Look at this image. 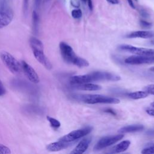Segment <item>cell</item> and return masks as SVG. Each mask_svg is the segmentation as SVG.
Returning <instances> with one entry per match:
<instances>
[{
    "mask_svg": "<svg viewBox=\"0 0 154 154\" xmlns=\"http://www.w3.org/2000/svg\"><path fill=\"white\" fill-rule=\"evenodd\" d=\"M120 76L116 74L107 72L97 71L85 75L73 76L70 78V83L73 85L101 81H117L120 80Z\"/></svg>",
    "mask_w": 154,
    "mask_h": 154,
    "instance_id": "1",
    "label": "cell"
},
{
    "mask_svg": "<svg viewBox=\"0 0 154 154\" xmlns=\"http://www.w3.org/2000/svg\"><path fill=\"white\" fill-rule=\"evenodd\" d=\"M60 54L64 61L72 64L78 67H84L89 66V63L85 59L78 56L72 48L65 42H60L59 45Z\"/></svg>",
    "mask_w": 154,
    "mask_h": 154,
    "instance_id": "2",
    "label": "cell"
},
{
    "mask_svg": "<svg viewBox=\"0 0 154 154\" xmlns=\"http://www.w3.org/2000/svg\"><path fill=\"white\" fill-rule=\"evenodd\" d=\"M29 45L35 59L47 69H51L52 65L44 54L42 42L35 37H32L29 39Z\"/></svg>",
    "mask_w": 154,
    "mask_h": 154,
    "instance_id": "3",
    "label": "cell"
},
{
    "mask_svg": "<svg viewBox=\"0 0 154 154\" xmlns=\"http://www.w3.org/2000/svg\"><path fill=\"white\" fill-rule=\"evenodd\" d=\"M79 99L83 102L88 104L96 103H109L117 104L120 100L116 97L106 96L101 94H83L79 96Z\"/></svg>",
    "mask_w": 154,
    "mask_h": 154,
    "instance_id": "4",
    "label": "cell"
},
{
    "mask_svg": "<svg viewBox=\"0 0 154 154\" xmlns=\"http://www.w3.org/2000/svg\"><path fill=\"white\" fill-rule=\"evenodd\" d=\"M0 58L4 65L13 73L16 74L21 72V64L10 53L6 51H2L0 52Z\"/></svg>",
    "mask_w": 154,
    "mask_h": 154,
    "instance_id": "5",
    "label": "cell"
},
{
    "mask_svg": "<svg viewBox=\"0 0 154 154\" xmlns=\"http://www.w3.org/2000/svg\"><path fill=\"white\" fill-rule=\"evenodd\" d=\"M93 128L91 126H86L82 129L75 130L69 132L60 138L59 140L67 143H72L75 140L81 138L90 134Z\"/></svg>",
    "mask_w": 154,
    "mask_h": 154,
    "instance_id": "6",
    "label": "cell"
},
{
    "mask_svg": "<svg viewBox=\"0 0 154 154\" xmlns=\"http://www.w3.org/2000/svg\"><path fill=\"white\" fill-rule=\"evenodd\" d=\"M14 16L12 9L5 5L4 1L0 5V28L8 25L13 20Z\"/></svg>",
    "mask_w": 154,
    "mask_h": 154,
    "instance_id": "7",
    "label": "cell"
},
{
    "mask_svg": "<svg viewBox=\"0 0 154 154\" xmlns=\"http://www.w3.org/2000/svg\"><path fill=\"white\" fill-rule=\"evenodd\" d=\"M118 49L122 51L130 52L137 55L154 56V49L144 48H139L130 45H121Z\"/></svg>",
    "mask_w": 154,
    "mask_h": 154,
    "instance_id": "8",
    "label": "cell"
},
{
    "mask_svg": "<svg viewBox=\"0 0 154 154\" xmlns=\"http://www.w3.org/2000/svg\"><path fill=\"white\" fill-rule=\"evenodd\" d=\"M124 137V135L123 134H120L118 135H109V136H106L101 138L95 144L94 147V150H101L102 149L106 148L108 146H110L120 140H122Z\"/></svg>",
    "mask_w": 154,
    "mask_h": 154,
    "instance_id": "9",
    "label": "cell"
},
{
    "mask_svg": "<svg viewBox=\"0 0 154 154\" xmlns=\"http://www.w3.org/2000/svg\"><path fill=\"white\" fill-rule=\"evenodd\" d=\"M125 62L131 65L152 64L154 63V56L132 55L126 58L125 60Z\"/></svg>",
    "mask_w": 154,
    "mask_h": 154,
    "instance_id": "10",
    "label": "cell"
},
{
    "mask_svg": "<svg viewBox=\"0 0 154 154\" xmlns=\"http://www.w3.org/2000/svg\"><path fill=\"white\" fill-rule=\"evenodd\" d=\"M22 69L23 70L25 76L32 83L37 84L39 82V77L35 70L27 63L22 61L21 63Z\"/></svg>",
    "mask_w": 154,
    "mask_h": 154,
    "instance_id": "11",
    "label": "cell"
},
{
    "mask_svg": "<svg viewBox=\"0 0 154 154\" xmlns=\"http://www.w3.org/2000/svg\"><path fill=\"white\" fill-rule=\"evenodd\" d=\"M91 141V137H87L81 140L75 148L70 152L71 154H81L85 152Z\"/></svg>",
    "mask_w": 154,
    "mask_h": 154,
    "instance_id": "12",
    "label": "cell"
},
{
    "mask_svg": "<svg viewBox=\"0 0 154 154\" xmlns=\"http://www.w3.org/2000/svg\"><path fill=\"white\" fill-rule=\"evenodd\" d=\"M127 38H149L154 37V31H136L132 32L126 36Z\"/></svg>",
    "mask_w": 154,
    "mask_h": 154,
    "instance_id": "13",
    "label": "cell"
},
{
    "mask_svg": "<svg viewBox=\"0 0 154 154\" xmlns=\"http://www.w3.org/2000/svg\"><path fill=\"white\" fill-rule=\"evenodd\" d=\"M72 143H67L59 140L58 141L48 144L46 146V149L50 152H57L68 147L71 145Z\"/></svg>",
    "mask_w": 154,
    "mask_h": 154,
    "instance_id": "14",
    "label": "cell"
},
{
    "mask_svg": "<svg viewBox=\"0 0 154 154\" xmlns=\"http://www.w3.org/2000/svg\"><path fill=\"white\" fill-rule=\"evenodd\" d=\"M144 128V126L142 125H131L123 126L120 128L118 130V132L120 134H125V133H131L139 132L143 130Z\"/></svg>",
    "mask_w": 154,
    "mask_h": 154,
    "instance_id": "15",
    "label": "cell"
},
{
    "mask_svg": "<svg viewBox=\"0 0 154 154\" xmlns=\"http://www.w3.org/2000/svg\"><path fill=\"white\" fill-rule=\"evenodd\" d=\"M73 86L78 90L86 91H95L100 90L102 88V87L100 85L95 84H92L90 82L73 85Z\"/></svg>",
    "mask_w": 154,
    "mask_h": 154,
    "instance_id": "16",
    "label": "cell"
},
{
    "mask_svg": "<svg viewBox=\"0 0 154 154\" xmlns=\"http://www.w3.org/2000/svg\"><path fill=\"white\" fill-rule=\"evenodd\" d=\"M131 144V142L129 140H125L123 141L119 144H117L114 148H113V152L114 153H120L126 150Z\"/></svg>",
    "mask_w": 154,
    "mask_h": 154,
    "instance_id": "17",
    "label": "cell"
},
{
    "mask_svg": "<svg viewBox=\"0 0 154 154\" xmlns=\"http://www.w3.org/2000/svg\"><path fill=\"white\" fill-rule=\"evenodd\" d=\"M128 97L132 99H140L146 98L149 96V93L146 91H137L131 92L127 94Z\"/></svg>",
    "mask_w": 154,
    "mask_h": 154,
    "instance_id": "18",
    "label": "cell"
},
{
    "mask_svg": "<svg viewBox=\"0 0 154 154\" xmlns=\"http://www.w3.org/2000/svg\"><path fill=\"white\" fill-rule=\"evenodd\" d=\"M32 26L33 29L35 32H37L38 27V22H39V17L37 13L35 11H33L32 14Z\"/></svg>",
    "mask_w": 154,
    "mask_h": 154,
    "instance_id": "19",
    "label": "cell"
},
{
    "mask_svg": "<svg viewBox=\"0 0 154 154\" xmlns=\"http://www.w3.org/2000/svg\"><path fill=\"white\" fill-rule=\"evenodd\" d=\"M46 118H47L48 120L49 121V122L50 123L51 126L52 128H58L60 126L61 123H60V122L58 120H57V119H54L53 117H49V116H47Z\"/></svg>",
    "mask_w": 154,
    "mask_h": 154,
    "instance_id": "20",
    "label": "cell"
},
{
    "mask_svg": "<svg viewBox=\"0 0 154 154\" xmlns=\"http://www.w3.org/2000/svg\"><path fill=\"white\" fill-rule=\"evenodd\" d=\"M141 153L143 154L147 153H154V144H152L144 147L142 150Z\"/></svg>",
    "mask_w": 154,
    "mask_h": 154,
    "instance_id": "21",
    "label": "cell"
},
{
    "mask_svg": "<svg viewBox=\"0 0 154 154\" xmlns=\"http://www.w3.org/2000/svg\"><path fill=\"white\" fill-rule=\"evenodd\" d=\"M82 13L80 9H75L72 11V16L74 19H79L82 17Z\"/></svg>",
    "mask_w": 154,
    "mask_h": 154,
    "instance_id": "22",
    "label": "cell"
},
{
    "mask_svg": "<svg viewBox=\"0 0 154 154\" xmlns=\"http://www.w3.org/2000/svg\"><path fill=\"white\" fill-rule=\"evenodd\" d=\"M10 153L11 151L8 147L0 144V154H9Z\"/></svg>",
    "mask_w": 154,
    "mask_h": 154,
    "instance_id": "23",
    "label": "cell"
},
{
    "mask_svg": "<svg viewBox=\"0 0 154 154\" xmlns=\"http://www.w3.org/2000/svg\"><path fill=\"white\" fill-rule=\"evenodd\" d=\"M144 90L146 91L149 94L154 95V84H149L144 87Z\"/></svg>",
    "mask_w": 154,
    "mask_h": 154,
    "instance_id": "24",
    "label": "cell"
},
{
    "mask_svg": "<svg viewBox=\"0 0 154 154\" xmlns=\"http://www.w3.org/2000/svg\"><path fill=\"white\" fill-rule=\"evenodd\" d=\"M140 25L143 27V28H150L152 26V23L147 22L146 20H141L140 22Z\"/></svg>",
    "mask_w": 154,
    "mask_h": 154,
    "instance_id": "25",
    "label": "cell"
},
{
    "mask_svg": "<svg viewBox=\"0 0 154 154\" xmlns=\"http://www.w3.org/2000/svg\"><path fill=\"white\" fill-rule=\"evenodd\" d=\"M71 5L75 8H78L80 6V2L79 0H70Z\"/></svg>",
    "mask_w": 154,
    "mask_h": 154,
    "instance_id": "26",
    "label": "cell"
},
{
    "mask_svg": "<svg viewBox=\"0 0 154 154\" xmlns=\"http://www.w3.org/2000/svg\"><path fill=\"white\" fill-rule=\"evenodd\" d=\"M5 93V87L3 85V84L2 83L1 81L0 80V96L4 95Z\"/></svg>",
    "mask_w": 154,
    "mask_h": 154,
    "instance_id": "27",
    "label": "cell"
},
{
    "mask_svg": "<svg viewBox=\"0 0 154 154\" xmlns=\"http://www.w3.org/2000/svg\"><path fill=\"white\" fill-rule=\"evenodd\" d=\"M28 1L29 0H23V12L26 13L28 10Z\"/></svg>",
    "mask_w": 154,
    "mask_h": 154,
    "instance_id": "28",
    "label": "cell"
},
{
    "mask_svg": "<svg viewBox=\"0 0 154 154\" xmlns=\"http://www.w3.org/2000/svg\"><path fill=\"white\" fill-rule=\"evenodd\" d=\"M140 13L141 15L143 17H147L149 16L148 13H147L146 11H144V10H141L140 11Z\"/></svg>",
    "mask_w": 154,
    "mask_h": 154,
    "instance_id": "29",
    "label": "cell"
},
{
    "mask_svg": "<svg viewBox=\"0 0 154 154\" xmlns=\"http://www.w3.org/2000/svg\"><path fill=\"white\" fill-rule=\"evenodd\" d=\"M146 112L152 116H154V109H148L146 110Z\"/></svg>",
    "mask_w": 154,
    "mask_h": 154,
    "instance_id": "30",
    "label": "cell"
},
{
    "mask_svg": "<svg viewBox=\"0 0 154 154\" xmlns=\"http://www.w3.org/2000/svg\"><path fill=\"white\" fill-rule=\"evenodd\" d=\"M87 3H88V8L89 9L92 11L93 10V3H92V1L91 0H87Z\"/></svg>",
    "mask_w": 154,
    "mask_h": 154,
    "instance_id": "31",
    "label": "cell"
},
{
    "mask_svg": "<svg viewBox=\"0 0 154 154\" xmlns=\"http://www.w3.org/2000/svg\"><path fill=\"white\" fill-rule=\"evenodd\" d=\"M106 1L112 4H117L119 2V0H106Z\"/></svg>",
    "mask_w": 154,
    "mask_h": 154,
    "instance_id": "32",
    "label": "cell"
},
{
    "mask_svg": "<svg viewBox=\"0 0 154 154\" xmlns=\"http://www.w3.org/2000/svg\"><path fill=\"white\" fill-rule=\"evenodd\" d=\"M105 112H108V113H111V114H112V115H114V116H116V114L114 112V111H113V110H112L111 109H106V110H105Z\"/></svg>",
    "mask_w": 154,
    "mask_h": 154,
    "instance_id": "33",
    "label": "cell"
},
{
    "mask_svg": "<svg viewBox=\"0 0 154 154\" xmlns=\"http://www.w3.org/2000/svg\"><path fill=\"white\" fill-rule=\"evenodd\" d=\"M129 5L132 8H135V5H134V4L132 1V0H127Z\"/></svg>",
    "mask_w": 154,
    "mask_h": 154,
    "instance_id": "34",
    "label": "cell"
},
{
    "mask_svg": "<svg viewBox=\"0 0 154 154\" xmlns=\"http://www.w3.org/2000/svg\"><path fill=\"white\" fill-rule=\"evenodd\" d=\"M150 70L151 72H154V66L152 67H151V68H150Z\"/></svg>",
    "mask_w": 154,
    "mask_h": 154,
    "instance_id": "35",
    "label": "cell"
},
{
    "mask_svg": "<svg viewBox=\"0 0 154 154\" xmlns=\"http://www.w3.org/2000/svg\"><path fill=\"white\" fill-rule=\"evenodd\" d=\"M150 43H151L152 45H154V38H153V39H152V40H150Z\"/></svg>",
    "mask_w": 154,
    "mask_h": 154,
    "instance_id": "36",
    "label": "cell"
},
{
    "mask_svg": "<svg viewBox=\"0 0 154 154\" xmlns=\"http://www.w3.org/2000/svg\"><path fill=\"white\" fill-rule=\"evenodd\" d=\"M151 105H152V107H153V108H154V102H152V103H151Z\"/></svg>",
    "mask_w": 154,
    "mask_h": 154,
    "instance_id": "37",
    "label": "cell"
},
{
    "mask_svg": "<svg viewBox=\"0 0 154 154\" xmlns=\"http://www.w3.org/2000/svg\"><path fill=\"white\" fill-rule=\"evenodd\" d=\"M83 2H84V3H85L87 1V0H81Z\"/></svg>",
    "mask_w": 154,
    "mask_h": 154,
    "instance_id": "38",
    "label": "cell"
},
{
    "mask_svg": "<svg viewBox=\"0 0 154 154\" xmlns=\"http://www.w3.org/2000/svg\"><path fill=\"white\" fill-rule=\"evenodd\" d=\"M136 1H137V0H136Z\"/></svg>",
    "mask_w": 154,
    "mask_h": 154,
    "instance_id": "39",
    "label": "cell"
}]
</instances>
